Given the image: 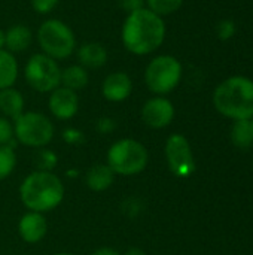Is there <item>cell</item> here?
<instances>
[{"label": "cell", "mask_w": 253, "mask_h": 255, "mask_svg": "<svg viewBox=\"0 0 253 255\" xmlns=\"http://www.w3.org/2000/svg\"><path fill=\"white\" fill-rule=\"evenodd\" d=\"M167 36L164 18L142 7L127 13L121 25V43L127 52L136 57H146L157 52Z\"/></svg>", "instance_id": "cell-1"}, {"label": "cell", "mask_w": 253, "mask_h": 255, "mask_svg": "<svg viewBox=\"0 0 253 255\" xmlns=\"http://www.w3.org/2000/svg\"><path fill=\"white\" fill-rule=\"evenodd\" d=\"M215 109L233 121L253 118V81L236 75L224 79L213 91Z\"/></svg>", "instance_id": "cell-2"}, {"label": "cell", "mask_w": 253, "mask_h": 255, "mask_svg": "<svg viewBox=\"0 0 253 255\" xmlns=\"http://www.w3.org/2000/svg\"><path fill=\"white\" fill-rule=\"evenodd\" d=\"M19 199L28 211H54L64 199V185L55 173L36 170L21 182Z\"/></svg>", "instance_id": "cell-3"}, {"label": "cell", "mask_w": 253, "mask_h": 255, "mask_svg": "<svg viewBox=\"0 0 253 255\" xmlns=\"http://www.w3.org/2000/svg\"><path fill=\"white\" fill-rule=\"evenodd\" d=\"M36 40L40 52L57 61L69 60L78 48L73 28L60 18H48L40 22L36 33Z\"/></svg>", "instance_id": "cell-4"}, {"label": "cell", "mask_w": 253, "mask_h": 255, "mask_svg": "<svg viewBox=\"0 0 253 255\" xmlns=\"http://www.w3.org/2000/svg\"><path fill=\"white\" fill-rule=\"evenodd\" d=\"M183 78L180 60L171 54H160L149 60L143 72L148 90L155 96H167L174 91Z\"/></svg>", "instance_id": "cell-5"}, {"label": "cell", "mask_w": 253, "mask_h": 255, "mask_svg": "<svg viewBox=\"0 0 253 255\" xmlns=\"http://www.w3.org/2000/svg\"><path fill=\"white\" fill-rule=\"evenodd\" d=\"M106 160V164L115 175L134 176L146 169L149 152L142 142L131 137H124L110 145Z\"/></svg>", "instance_id": "cell-6"}, {"label": "cell", "mask_w": 253, "mask_h": 255, "mask_svg": "<svg viewBox=\"0 0 253 255\" xmlns=\"http://www.w3.org/2000/svg\"><path fill=\"white\" fill-rule=\"evenodd\" d=\"M27 85L40 94H49L61 85V66L60 61L48 57L43 52L31 54L22 70Z\"/></svg>", "instance_id": "cell-7"}, {"label": "cell", "mask_w": 253, "mask_h": 255, "mask_svg": "<svg viewBox=\"0 0 253 255\" xmlns=\"http://www.w3.org/2000/svg\"><path fill=\"white\" fill-rule=\"evenodd\" d=\"M13 134L18 143L40 149L54 139L55 127L48 115L36 111H24L13 121Z\"/></svg>", "instance_id": "cell-8"}, {"label": "cell", "mask_w": 253, "mask_h": 255, "mask_svg": "<svg viewBox=\"0 0 253 255\" xmlns=\"http://www.w3.org/2000/svg\"><path fill=\"white\" fill-rule=\"evenodd\" d=\"M164 152H166L167 164L174 176L188 178L194 173L195 161H194L192 149L189 140L183 134L173 133L171 136H169Z\"/></svg>", "instance_id": "cell-9"}, {"label": "cell", "mask_w": 253, "mask_h": 255, "mask_svg": "<svg viewBox=\"0 0 253 255\" xmlns=\"http://www.w3.org/2000/svg\"><path fill=\"white\" fill-rule=\"evenodd\" d=\"M176 115L174 105L166 96H154L146 100L140 109L142 121L154 130H161L169 127Z\"/></svg>", "instance_id": "cell-10"}, {"label": "cell", "mask_w": 253, "mask_h": 255, "mask_svg": "<svg viewBox=\"0 0 253 255\" xmlns=\"http://www.w3.org/2000/svg\"><path fill=\"white\" fill-rule=\"evenodd\" d=\"M48 109L54 118L60 121H69L79 112V96L76 91L60 85L49 93Z\"/></svg>", "instance_id": "cell-11"}, {"label": "cell", "mask_w": 253, "mask_h": 255, "mask_svg": "<svg viewBox=\"0 0 253 255\" xmlns=\"http://www.w3.org/2000/svg\"><path fill=\"white\" fill-rule=\"evenodd\" d=\"M133 93V79L127 72L116 70L104 76L101 82V96L110 103L125 102Z\"/></svg>", "instance_id": "cell-12"}, {"label": "cell", "mask_w": 253, "mask_h": 255, "mask_svg": "<svg viewBox=\"0 0 253 255\" xmlns=\"http://www.w3.org/2000/svg\"><path fill=\"white\" fill-rule=\"evenodd\" d=\"M75 55L78 58V64H81L86 70L101 69L106 66L109 60L107 48L103 43L95 42V40H89V42H84L78 45Z\"/></svg>", "instance_id": "cell-13"}, {"label": "cell", "mask_w": 253, "mask_h": 255, "mask_svg": "<svg viewBox=\"0 0 253 255\" xmlns=\"http://www.w3.org/2000/svg\"><path fill=\"white\" fill-rule=\"evenodd\" d=\"M48 232V221L40 212L28 211L18 223V233L25 244L40 242Z\"/></svg>", "instance_id": "cell-14"}, {"label": "cell", "mask_w": 253, "mask_h": 255, "mask_svg": "<svg viewBox=\"0 0 253 255\" xmlns=\"http://www.w3.org/2000/svg\"><path fill=\"white\" fill-rule=\"evenodd\" d=\"M4 49L12 54H21L27 51L34 40V33L30 27L24 24H13L7 30H4Z\"/></svg>", "instance_id": "cell-15"}, {"label": "cell", "mask_w": 253, "mask_h": 255, "mask_svg": "<svg viewBox=\"0 0 253 255\" xmlns=\"http://www.w3.org/2000/svg\"><path fill=\"white\" fill-rule=\"evenodd\" d=\"M24 111L25 99L18 88L9 87L0 90V112L3 117L9 118L10 121H15Z\"/></svg>", "instance_id": "cell-16"}, {"label": "cell", "mask_w": 253, "mask_h": 255, "mask_svg": "<svg viewBox=\"0 0 253 255\" xmlns=\"http://www.w3.org/2000/svg\"><path fill=\"white\" fill-rule=\"evenodd\" d=\"M115 181V173L107 164H94L86 170L85 184L92 191H106L112 187Z\"/></svg>", "instance_id": "cell-17"}, {"label": "cell", "mask_w": 253, "mask_h": 255, "mask_svg": "<svg viewBox=\"0 0 253 255\" xmlns=\"http://www.w3.org/2000/svg\"><path fill=\"white\" fill-rule=\"evenodd\" d=\"M19 76V63L15 54L7 49H0V90L15 87Z\"/></svg>", "instance_id": "cell-18"}, {"label": "cell", "mask_w": 253, "mask_h": 255, "mask_svg": "<svg viewBox=\"0 0 253 255\" xmlns=\"http://www.w3.org/2000/svg\"><path fill=\"white\" fill-rule=\"evenodd\" d=\"M89 84V70L82 67L81 64H69L64 69H61V85L73 90L81 91Z\"/></svg>", "instance_id": "cell-19"}, {"label": "cell", "mask_w": 253, "mask_h": 255, "mask_svg": "<svg viewBox=\"0 0 253 255\" xmlns=\"http://www.w3.org/2000/svg\"><path fill=\"white\" fill-rule=\"evenodd\" d=\"M231 142L239 149H249L253 145V131L251 127V120L234 121L231 127Z\"/></svg>", "instance_id": "cell-20"}, {"label": "cell", "mask_w": 253, "mask_h": 255, "mask_svg": "<svg viewBox=\"0 0 253 255\" xmlns=\"http://www.w3.org/2000/svg\"><path fill=\"white\" fill-rule=\"evenodd\" d=\"M182 6L183 0H145V7L161 18L176 13L177 10H180Z\"/></svg>", "instance_id": "cell-21"}, {"label": "cell", "mask_w": 253, "mask_h": 255, "mask_svg": "<svg viewBox=\"0 0 253 255\" xmlns=\"http://www.w3.org/2000/svg\"><path fill=\"white\" fill-rule=\"evenodd\" d=\"M16 166L15 149L7 145H0V181L6 179Z\"/></svg>", "instance_id": "cell-22"}, {"label": "cell", "mask_w": 253, "mask_h": 255, "mask_svg": "<svg viewBox=\"0 0 253 255\" xmlns=\"http://www.w3.org/2000/svg\"><path fill=\"white\" fill-rule=\"evenodd\" d=\"M57 161L58 157L55 155V152L46 148H40L34 157V164L40 172H52L57 166Z\"/></svg>", "instance_id": "cell-23"}, {"label": "cell", "mask_w": 253, "mask_h": 255, "mask_svg": "<svg viewBox=\"0 0 253 255\" xmlns=\"http://www.w3.org/2000/svg\"><path fill=\"white\" fill-rule=\"evenodd\" d=\"M0 145H7L12 149L16 146V139L13 134V121L0 115Z\"/></svg>", "instance_id": "cell-24"}, {"label": "cell", "mask_w": 253, "mask_h": 255, "mask_svg": "<svg viewBox=\"0 0 253 255\" xmlns=\"http://www.w3.org/2000/svg\"><path fill=\"white\" fill-rule=\"evenodd\" d=\"M237 33V25L233 19H221L218 24H216V36L219 40L222 42H227L230 39H233Z\"/></svg>", "instance_id": "cell-25"}, {"label": "cell", "mask_w": 253, "mask_h": 255, "mask_svg": "<svg viewBox=\"0 0 253 255\" xmlns=\"http://www.w3.org/2000/svg\"><path fill=\"white\" fill-rule=\"evenodd\" d=\"M60 0H30L31 9L37 15H49L57 6Z\"/></svg>", "instance_id": "cell-26"}, {"label": "cell", "mask_w": 253, "mask_h": 255, "mask_svg": "<svg viewBox=\"0 0 253 255\" xmlns=\"http://www.w3.org/2000/svg\"><path fill=\"white\" fill-rule=\"evenodd\" d=\"M63 139H64V142L69 143V145H79V143H82V142L85 140L84 133H82L81 130L75 128V127H67V128H64V130H63Z\"/></svg>", "instance_id": "cell-27"}, {"label": "cell", "mask_w": 253, "mask_h": 255, "mask_svg": "<svg viewBox=\"0 0 253 255\" xmlns=\"http://www.w3.org/2000/svg\"><path fill=\"white\" fill-rule=\"evenodd\" d=\"M115 128H116V121L110 117H100L95 121V130L101 134H109L115 131Z\"/></svg>", "instance_id": "cell-28"}, {"label": "cell", "mask_w": 253, "mask_h": 255, "mask_svg": "<svg viewBox=\"0 0 253 255\" xmlns=\"http://www.w3.org/2000/svg\"><path fill=\"white\" fill-rule=\"evenodd\" d=\"M118 4L125 13H131L145 7V0H118Z\"/></svg>", "instance_id": "cell-29"}, {"label": "cell", "mask_w": 253, "mask_h": 255, "mask_svg": "<svg viewBox=\"0 0 253 255\" xmlns=\"http://www.w3.org/2000/svg\"><path fill=\"white\" fill-rule=\"evenodd\" d=\"M91 255H121L119 251H116L115 248H109V247H103V248H98L95 250Z\"/></svg>", "instance_id": "cell-30"}, {"label": "cell", "mask_w": 253, "mask_h": 255, "mask_svg": "<svg viewBox=\"0 0 253 255\" xmlns=\"http://www.w3.org/2000/svg\"><path fill=\"white\" fill-rule=\"evenodd\" d=\"M124 255H146L140 248H130Z\"/></svg>", "instance_id": "cell-31"}, {"label": "cell", "mask_w": 253, "mask_h": 255, "mask_svg": "<svg viewBox=\"0 0 253 255\" xmlns=\"http://www.w3.org/2000/svg\"><path fill=\"white\" fill-rule=\"evenodd\" d=\"M4 39H6V36H4V30H3V28H0V49H4Z\"/></svg>", "instance_id": "cell-32"}, {"label": "cell", "mask_w": 253, "mask_h": 255, "mask_svg": "<svg viewBox=\"0 0 253 255\" xmlns=\"http://www.w3.org/2000/svg\"><path fill=\"white\" fill-rule=\"evenodd\" d=\"M54 255H73V254H70V253H58V254H54Z\"/></svg>", "instance_id": "cell-33"}, {"label": "cell", "mask_w": 253, "mask_h": 255, "mask_svg": "<svg viewBox=\"0 0 253 255\" xmlns=\"http://www.w3.org/2000/svg\"><path fill=\"white\" fill-rule=\"evenodd\" d=\"M251 127H252V131H253V118L251 120Z\"/></svg>", "instance_id": "cell-34"}]
</instances>
